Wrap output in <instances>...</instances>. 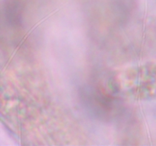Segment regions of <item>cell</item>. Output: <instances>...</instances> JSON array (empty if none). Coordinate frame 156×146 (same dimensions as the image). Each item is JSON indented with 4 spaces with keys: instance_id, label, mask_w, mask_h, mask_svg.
<instances>
[{
    "instance_id": "1",
    "label": "cell",
    "mask_w": 156,
    "mask_h": 146,
    "mask_svg": "<svg viewBox=\"0 0 156 146\" xmlns=\"http://www.w3.org/2000/svg\"><path fill=\"white\" fill-rule=\"evenodd\" d=\"M149 81H150L151 87L150 93L152 94V97H156V65L151 66L149 69Z\"/></svg>"
}]
</instances>
